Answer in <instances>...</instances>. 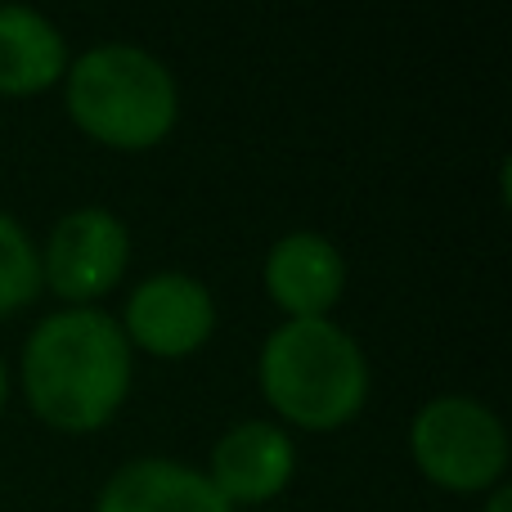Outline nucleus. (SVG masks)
I'll use <instances>...</instances> for the list:
<instances>
[{
    "label": "nucleus",
    "mask_w": 512,
    "mask_h": 512,
    "mask_svg": "<svg viewBox=\"0 0 512 512\" xmlns=\"http://www.w3.org/2000/svg\"><path fill=\"white\" fill-rule=\"evenodd\" d=\"M18 396L59 436H95L126 409L135 351L113 310L59 306L27 328L18 346Z\"/></svg>",
    "instance_id": "f257e3e1"
},
{
    "label": "nucleus",
    "mask_w": 512,
    "mask_h": 512,
    "mask_svg": "<svg viewBox=\"0 0 512 512\" xmlns=\"http://www.w3.org/2000/svg\"><path fill=\"white\" fill-rule=\"evenodd\" d=\"M256 391L292 436H328L364 414L373 364L364 342L337 319H279L256 351Z\"/></svg>",
    "instance_id": "f03ea898"
},
{
    "label": "nucleus",
    "mask_w": 512,
    "mask_h": 512,
    "mask_svg": "<svg viewBox=\"0 0 512 512\" xmlns=\"http://www.w3.org/2000/svg\"><path fill=\"white\" fill-rule=\"evenodd\" d=\"M63 113L90 144L149 153L180 126V81L140 41H95L72 54L59 81Z\"/></svg>",
    "instance_id": "7ed1b4c3"
},
{
    "label": "nucleus",
    "mask_w": 512,
    "mask_h": 512,
    "mask_svg": "<svg viewBox=\"0 0 512 512\" xmlns=\"http://www.w3.org/2000/svg\"><path fill=\"white\" fill-rule=\"evenodd\" d=\"M405 445L418 477L445 495L481 499L499 481H508V423L490 400L468 396V391L427 396L409 418Z\"/></svg>",
    "instance_id": "20e7f679"
},
{
    "label": "nucleus",
    "mask_w": 512,
    "mask_h": 512,
    "mask_svg": "<svg viewBox=\"0 0 512 512\" xmlns=\"http://www.w3.org/2000/svg\"><path fill=\"white\" fill-rule=\"evenodd\" d=\"M131 225L104 203L68 207L45 230L41 283L59 306H99L131 270Z\"/></svg>",
    "instance_id": "39448f33"
},
{
    "label": "nucleus",
    "mask_w": 512,
    "mask_h": 512,
    "mask_svg": "<svg viewBox=\"0 0 512 512\" xmlns=\"http://www.w3.org/2000/svg\"><path fill=\"white\" fill-rule=\"evenodd\" d=\"M113 319L131 351H144L153 360H189L216 337L221 306L212 283L198 274L153 270L135 288H126V301Z\"/></svg>",
    "instance_id": "423d86ee"
},
{
    "label": "nucleus",
    "mask_w": 512,
    "mask_h": 512,
    "mask_svg": "<svg viewBox=\"0 0 512 512\" xmlns=\"http://www.w3.org/2000/svg\"><path fill=\"white\" fill-rule=\"evenodd\" d=\"M297 463L301 450L288 427H279L274 418H239L212 441L203 472L234 512H261L288 495V486L297 481Z\"/></svg>",
    "instance_id": "0eeeda50"
},
{
    "label": "nucleus",
    "mask_w": 512,
    "mask_h": 512,
    "mask_svg": "<svg viewBox=\"0 0 512 512\" xmlns=\"http://www.w3.org/2000/svg\"><path fill=\"white\" fill-rule=\"evenodd\" d=\"M346 279V252L324 230H288L261 256V288L283 319H333Z\"/></svg>",
    "instance_id": "6e6552de"
},
{
    "label": "nucleus",
    "mask_w": 512,
    "mask_h": 512,
    "mask_svg": "<svg viewBox=\"0 0 512 512\" xmlns=\"http://www.w3.org/2000/svg\"><path fill=\"white\" fill-rule=\"evenodd\" d=\"M90 512H234L198 463L135 454L104 477Z\"/></svg>",
    "instance_id": "1a4fd4ad"
},
{
    "label": "nucleus",
    "mask_w": 512,
    "mask_h": 512,
    "mask_svg": "<svg viewBox=\"0 0 512 512\" xmlns=\"http://www.w3.org/2000/svg\"><path fill=\"white\" fill-rule=\"evenodd\" d=\"M72 45L63 27L36 5H0V95L36 99L63 81Z\"/></svg>",
    "instance_id": "9d476101"
},
{
    "label": "nucleus",
    "mask_w": 512,
    "mask_h": 512,
    "mask_svg": "<svg viewBox=\"0 0 512 512\" xmlns=\"http://www.w3.org/2000/svg\"><path fill=\"white\" fill-rule=\"evenodd\" d=\"M41 292V243L9 207H0V319L36 306Z\"/></svg>",
    "instance_id": "9b49d317"
},
{
    "label": "nucleus",
    "mask_w": 512,
    "mask_h": 512,
    "mask_svg": "<svg viewBox=\"0 0 512 512\" xmlns=\"http://www.w3.org/2000/svg\"><path fill=\"white\" fill-rule=\"evenodd\" d=\"M477 512H512V486H508V481H499L495 490H486V495H481V504H477Z\"/></svg>",
    "instance_id": "f8f14e48"
},
{
    "label": "nucleus",
    "mask_w": 512,
    "mask_h": 512,
    "mask_svg": "<svg viewBox=\"0 0 512 512\" xmlns=\"http://www.w3.org/2000/svg\"><path fill=\"white\" fill-rule=\"evenodd\" d=\"M9 391H14V373H9V360L0 355V414H5V405H9Z\"/></svg>",
    "instance_id": "ddd939ff"
},
{
    "label": "nucleus",
    "mask_w": 512,
    "mask_h": 512,
    "mask_svg": "<svg viewBox=\"0 0 512 512\" xmlns=\"http://www.w3.org/2000/svg\"><path fill=\"white\" fill-rule=\"evenodd\" d=\"M261 512H288V508H261Z\"/></svg>",
    "instance_id": "4468645a"
}]
</instances>
